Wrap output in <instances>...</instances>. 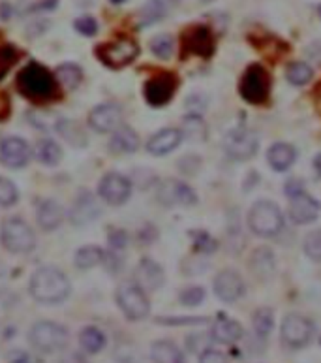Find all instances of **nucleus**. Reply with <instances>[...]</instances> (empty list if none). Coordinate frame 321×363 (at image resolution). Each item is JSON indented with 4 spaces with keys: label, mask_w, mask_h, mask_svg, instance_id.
<instances>
[{
    "label": "nucleus",
    "mask_w": 321,
    "mask_h": 363,
    "mask_svg": "<svg viewBox=\"0 0 321 363\" xmlns=\"http://www.w3.org/2000/svg\"><path fill=\"white\" fill-rule=\"evenodd\" d=\"M15 85L17 91L32 102H49L57 94V79L47 68L38 62H31L23 70H19Z\"/></svg>",
    "instance_id": "nucleus-1"
},
{
    "label": "nucleus",
    "mask_w": 321,
    "mask_h": 363,
    "mask_svg": "<svg viewBox=\"0 0 321 363\" xmlns=\"http://www.w3.org/2000/svg\"><path fill=\"white\" fill-rule=\"evenodd\" d=\"M70 294V280L57 267H42L31 278V296L45 305L64 301Z\"/></svg>",
    "instance_id": "nucleus-2"
},
{
    "label": "nucleus",
    "mask_w": 321,
    "mask_h": 363,
    "mask_svg": "<svg viewBox=\"0 0 321 363\" xmlns=\"http://www.w3.org/2000/svg\"><path fill=\"white\" fill-rule=\"evenodd\" d=\"M248 226L255 236L273 237L284 228V215L273 201H255L248 213Z\"/></svg>",
    "instance_id": "nucleus-3"
},
{
    "label": "nucleus",
    "mask_w": 321,
    "mask_h": 363,
    "mask_svg": "<svg viewBox=\"0 0 321 363\" xmlns=\"http://www.w3.org/2000/svg\"><path fill=\"white\" fill-rule=\"evenodd\" d=\"M0 239H2L4 248L13 255H24L36 245V236L31 226L27 225L23 218L17 217H10L2 222Z\"/></svg>",
    "instance_id": "nucleus-4"
},
{
    "label": "nucleus",
    "mask_w": 321,
    "mask_h": 363,
    "mask_svg": "<svg viewBox=\"0 0 321 363\" xmlns=\"http://www.w3.org/2000/svg\"><path fill=\"white\" fill-rule=\"evenodd\" d=\"M239 92L248 104L254 106L265 104L271 94V76L261 64H252L241 78Z\"/></svg>",
    "instance_id": "nucleus-5"
},
{
    "label": "nucleus",
    "mask_w": 321,
    "mask_h": 363,
    "mask_svg": "<svg viewBox=\"0 0 321 363\" xmlns=\"http://www.w3.org/2000/svg\"><path fill=\"white\" fill-rule=\"evenodd\" d=\"M32 346L40 352L51 354V352L62 350L68 345V329L55 322H36L29 335Z\"/></svg>",
    "instance_id": "nucleus-6"
},
{
    "label": "nucleus",
    "mask_w": 321,
    "mask_h": 363,
    "mask_svg": "<svg viewBox=\"0 0 321 363\" xmlns=\"http://www.w3.org/2000/svg\"><path fill=\"white\" fill-rule=\"evenodd\" d=\"M96 55L105 66L124 68L132 61H135V57L140 55V48L130 38H119L115 42L98 45Z\"/></svg>",
    "instance_id": "nucleus-7"
},
{
    "label": "nucleus",
    "mask_w": 321,
    "mask_h": 363,
    "mask_svg": "<svg viewBox=\"0 0 321 363\" xmlns=\"http://www.w3.org/2000/svg\"><path fill=\"white\" fill-rule=\"evenodd\" d=\"M117 305L121 307L128 320H143L151 311L145 290L137 285H122L117 290Z\"/></svg>",
    "instance_id": "nucleus-8"
},
{
    "label": "nucleus",
    "mask_w": 321,
    "mask_h": 363,
    "mask_svg": "<svg viewBox=\"0 0 321 363\" xmlns=\"http://www.w3.org/2000/svg\"><path fill=\"white\" fill-rule=\"evenodd\" d=\"M177 87H179V81H177L175 73H158L145 83V100L154 108H162L167 102H171Z\"/></svg>",
    "instance_id": "nucleus-9"
},
{
    "label": "nucleus",
    "mask_w": 321,
    "mask_h": 363,
    "mask_svg": "<svg viewBox=\"0 0 321 363\" xmlns=\"http://www.w3.org/2000/svg\"><path fill=\"white\" fill-rule=\"evenodd\" d=\"M225 152L235 160H248L257 152L260 147V139L257 134L246 128H237L233 132L225 136Z\"/></svg>",
    "instance_id": "nucleus-10"
},
{
    "label": "nucleus",
    "mask_w": 321,
    "mask_h": 363,
    "mask_svg": "<svg viewBox=\"0 0 321 363\" xmlns=\"http://www.w3.org/2000/svg\"><path fill=\"white\" fill-rule=\"evenodd\" d=\"M282 339L288 346L293 348H301V346L308 345L312 335H314V324L301 315H288L282 322L280 327Z\"/></svg>",
    "instance_id": "nucleus-11"
},
{
    "label": "nucleus",
    "mask_w": 321,
    "mask_h": 363,
    "mask_svg": "<svg viewBox=\"0 0 321 363\" xmlns=\"http://www.w3.org/2000/svg\"><path fill=\"white\" fill-rule=\"evenodd\" d=\"M100 196L110 206H122L132 196V183L121 173L111 171L107 176H103L100 181Z\"/></svg>",
    "instance_id": "nucleus-12"
},
{
    "label": "nucleus",
    "mask_w": 321,
    "mask_h": 363,
    "mask_svg": "<svg viewBox=\"0 0 321 363\" xmlns=\"http://www.w3.org/2000/svg\"><path fill=\"white\" fill-rule=\"evenodd\" d=\"M158 200L164 206H194L197 196L188 185L177 179H167L158 188Z\"/></svg>",
    "instance_id": "nucleus-13"
},
{
    "label": "nucleus",
    "mask_w": 321,
    "mask_h": 363,
    "mask_svg": "<svg viewBox=\"0 0 321 363\" xmlns=\"http://www.w3.org/2000/svg\"><path fill=\"white\" fill-rule=\"evenodd\" d=\"M182 48H184L186 53L209 59L214 53V38H212V32L207 27H203V24L192 27V29H188V31L182 34Z\"/></svg>",
    "instance_id": "nucleus-14"
},
{
    "label": "nucleus",
    "mask_w": 321,
    "mask_h": 363,
    "mask_svg": "<svg viewBox=\"0 0 321 363\" xmlns=\"http://www.w3.org/2000/svg\"><path fill=\"white\" fill-rule=\"evenodd\" d=\"M122 122V111L115 104H100L92 109L89 115V124L92 130L100 134L115 132L117 128L121 127Z\"/></svg>",
    "instance_id": "nucleus-15"
},
{
    "label": "nucleus",
    "mask_w": 321,
    "mask_h": 363,
    "mask_svg": "<svg viewBox=\"0 0 321 363\" xmlns=\"http://www.w3.org/2000/svg\"><path fill=\"white\" fill-rule=\"evenodd\" d=\"M320 201L314 200L306 192L291 196L290 217L295 225H310V222H314L315 218L320 217Z\"/></svg>",
    "instance_id": "nucleus-16"
},
{
    "label": "nucleus",
    "mask_w": 321,
    "mask_h": 363,
    "mask_svg": "<svg viewBox=\"0 0 321 363\" xmlns=\"http://www.w3.org/2000/svg\"><path fill=\"white\" fill-rule=\"evenodd\" d=\"M214 294L222 299V301H237L239 297L244 294V280L233 269H224L220 271L214 278Z\"/></svg>",
    "instance_id": "nucleus-17"
},
{
    "label": "nucleus",
    "mask_w": 321,
    "mask_h": 363,
    "mask_svg": "<svg viewBox=\"0 0 321 363\" xmlns=\"http://www.w3.org/2000/svg\"><path fill=\"white\" fill-rule=\"evenodd\" d=\"M31 158V147L21 138H8L0 145V160L8 168H23Z\"/></svg>",
    "instance_id": "nucleus-18"
},
{
    "label": "nucleus",
    "mask_w": 321,
    "mask_h": 363,
    "mask_svg": "<svg viewBox=\"0 0 321 363\" xmlns=\"http://www.w3.org/2000/svg\"><path fill=\"white\" fill-rule=\"evenodd\" d=\"M100 217V206H98L96 198L91 192H81L75 204L70 211V220L75 226H87L91 225L92 220Z\"/></svg>",
    "instance_id": "nucleus-19"
},
{
    "label": "nucleus",
    "mask_w": 321,
    "mask_h": 363,
    "mask_svg": "<svg viewBox=\"0 0 321 363\" xmlns=\"http://www.w3.org/2000/svg\"><path fill=\"white\" fill-rule=\"evenodd\" d=\"M181 130H177V128H164V130H160V132H156L149 139L147 149H149V152L154 155V157H164L167 152L175 151L177 147L181 145Z\"/></svg>",
    "instance_id": "nucleus-20"
},
{
    "label": "nucleus",
    "mask_w": 321,
    "mask_h": 363,
    "mask_svg": "<svg viewBox=\"0 0 321 363\" xmlns=\"http://www.w3.org/2000/svg\"><path fill=\"white\" fill-rule=\"evenodd\" d=\"M267 160L274 171H285L297 160V151L290 143H274L267 152Z\"/></svg>",
    "instance_id": "nucleus-21"
},
{
    "label": "nucleus",
    "mask_w": 321,
    "mask_h": 363,
    "mask_svg": "<svg viewBox=\"0 0 321 363\" xmlns=\"http://www.w3.org/2000/svg\"><path fill=\"white\" fill-rule=\"evenodd\" d=\"M64 209L55 200H45L38 207V225L45 232H53L61 226Z\"/></svg>",
    "instance_id": "nucleus-22"
},
{
    "label": "nucleus",
    "mask_w": 321,
    "mask_h": 363,
    "mask_svg": "<svg viewBox=\"0 0 321 363\" xmlns=\"http://www.w3.org/2000/svg\"><path fill=\"white\" fill-rule=\"evenodd\" d=\"M137 280L147 290H158L160 286L164 285V271L154 260L143 258L140 267H137Z\"/></svg>",
    "instance_id": "nucleus-23"
},
{
    "label": "nucleus",
    "mask_w": 321,
    "mask_h": 363,
    "mask_svg": "<svg viewBox=\"0 0 321 363\" xmlns=\"http://www.w3.org/2000/svg\"><path fill=\"white\" fill-rule=\"evenodd\" d=\"M212 339L218 341L222 345H233L243 337V327L241 324L231 318H218L212 326Z\"/></svg>",
    "instance_id": "nucleus-24"
},
{
    "label": "nucleus",
    "mask_w": 321,
    "mask_h": 363,
    "mask_svg": "<svg viewBox=\"0 0 321 363\" xmlns=\"http://www.w3.org/2000/svg\"><path fill=\"white\" fill-rule=\"evenodd\" d=\"M140 147V139L137 134L133 132L132 128L119 127L110 139V149L117 155H124V152H133Z\"/></svg>",
    "instance_id": "nucleus-25"
},
{
    "label": "nucleus",
    "mask_w": 321,
    "mask_h": 363,
    "mask_svg": "<svg viewBox=\"0 0 321 363\" xmlns=\"http://www.w3.org/2000/svg\"><path fill=\"white\" fill-rule=\"evenodd\" d=\"M151 356L154 363H184L182 352L171 341H156L151 348Z\"/></svg>",
    "instance_id": "nucleus-26"
},
{
    "label": "nucleus",
    "mask_w": 321,
    "mask_h": 363,
    "mask_svg": "<svg viewBox=\"0 0 321 363\" xmlns=\"http://www.w3.org/2000/svg\"><path fill=\"white\" fill-rule=\"evenodd\" d=\"M57 83L61 87H64L66 91H73L81 85V79H83V72L77 64H72V62H66L62 66L57 68Z\"/></svg>",
    "instance_id": "nucleus-27"
},
{
    "label": "nucleus",
    "mask_w": 321,
    "mask_h": 363,
    "mask_svg": "<svg viewBox=\"0 0 321 363\" xmlns=\"http://www.w3.org/2000/svg\"><path fill=\"white\" fill-rule=\"evenodd\" d=\"M252 271L257 277H267L274 271V256L269 248H257L252 255V262H250Z\"/></svg>",
    "instance_id": "nucleus-28"
},
{
    "label": "nucleus",
    "mask_w": 321,
    "mask_h": 363,
    "mask_svg": "<svg viewBox=\"0 0 321 363\" xmlns=\"http://www.w3.org/2000/svg\"><path fill=\"white\" fill-rule=\"evenodd\" d=\"M79 345L83 346L87 352H91V354H98L105 346V335L98 327L89 326L79 335Z\"/></svg>",
    "instance_id": "nucleus-29"
},
{
    "label": "nucleus",
    "mask_w": 321,
    "mask_h": 363,
    "mask_svg": "<svg viewBox=\"0 0 321 363\" xmlns=\"http://www.w3.org/2000/svg\"><path fill=\"white\" fill-rule=\"evenodd\" d=\"M62 151L57 141L53 139H42L36 147V158L42 164H47V166H55V164L61 162Z\"/></svg>",
    "instance_id": "nucleus-30"
},
{
    "label": "nucleus",
    "mask_w": 321,
    "mask_h": 363,
    "mask_svg": "<svg viewBox=\"0 0 321 363\" xmlns=\"http://www.w3.org/2000/svg\"><path fill=\"white\" fill-rule=\"evenodd\" d=\"M103 250L98 247H83L75 252V266L79 269H91L103 262Z\"/></svg>",
    "instance_id": "nucleus-31"
},
{
    "label": "nucleus",
    "mask_w": 321,
    "mask_h": 363,
    "mask_svg": "<svg viewBox=\"0 0 321 363\" xmlns=\"http://www.w3.org/2000/svg\"><path fill=\"white\" fill-rule=\"evenodd\" d=\"M167 13V8H165L164 0H149L145 6L141 8L140 12V23L141 27H147V24H152L160 21Z\"/></svg>",
    "instance_id": "nucleus-32"
},
{
    "label": "nucleus",
    "mask_w": 321,
    "mask_h": 363,
    "mask_svg": "<svg viewBox=\"0 0 321 363\" xmlns=\"http://www.w3.org/2000/svg\"><path fill=\"white\" fill-rule=\"evenodd\" d=\"M57 130H59V132L62 134V138L66 139L68 143H72V145L83 147L87 143L85 132L77 127V122L62 119V121H59V127H57Z\"/></svg>",
    "instance_id": "nucleus-33"
},
{
    "label": "nucleus",
    "mask_w": 321,
    "mask_h": 363,
    "mask_svg": "<svg viewBox=\"0 0 321 363\" xmlns=\"http://www.w3.org/2000/svg\"><path fill=\"white\" fill-rule=\"evenodd\" d=\"M285 78L291 85H306L310 79H312V68L304 62H291L288 70H285Z\"/></svg>",
    "instance_id": "nucleus-34"
},
{
    "label": "nucleus",
    "mask_w": 321,
    "mask_h": 363,
    "mask_svg": "<svg viewBox=\"0 0 321 363\" xmlns=\"http://www.w3.org/2000/svg\"><path fill=\"white\" fill-rule=\"evenodd\" d=\"M151 49L152 53L156 55L158 59H164L167 61L171 55H173V49H175V42L170 34H160V36L152 38L151 40Z\"/></svg>",
    "instance_id": "nucleus-35"
},
{
    "label": "nucleus",
    "mask_w": 321,
    "mask_h": 363,
    "mask_svg": "<svg viewBox=\"0 0 321 363\" xmlns=\"http://www.w3.org/2000/svg\"><path fill=\"white\" fill-rule=\"evenodd\" d=\"M274 316L271 309H260L254 315V329L260 337H267L269 333L273 332Z\"/></svg>",
    "instance_id": "nucleus-36"
},
{
    "label": "nucleus",
    "mask_w": 321,
    "mask_h": 363,
    "mask_svg": "<svg viewBox=\"0 0 321 363\" xmlns=\"http://www.w3.org/2000/svg\"><path fill=\"white\" fill-rule=\"evenodd\" d=\"M19 53L17 48H13V45H0V79L4 78L15 62L19 61Z\"/></svg>",
    "instance_id": "nucleus-37"
},
{
    "label": "nucleus",
    "mask_w": 321,
    "mask_h": 363,
    "mask_svg": "<svg viewBox=\"0 0 321 363\" xmlns=\"http://www.w3.org/2000/svg\"><path fill=\"white\" fill-rule=\"evenodd\" d=\"M182 136H188L190 139H205V122L201 121V117H186L184 119V127H182Z\"/></svg>",
    "instance_id": "nucleus-38"
},
{
    "label": "nucleus",
    "mask_w": 321,
    "mask_h": 363,
    "mask_svg": "<svg viewBox=\"0 0 321 363\" xmlns=\"http://www.w3.org/2000/svg\"><path fill=\"white\" fill-rule=\"evenodd\" d=\"M19 198V192L15 185L6 177H0V206L10 207L13 206Z\"/></svg>",
    "instance_id": "nucleus-39"
},
{
    "label": "nucleus",
    "mask_w": 321,
    "mask_h": 363,
    "mask_svg": "<svg viewBox=\"0 0 321 363\" xmlns=\"http://www.w3.org/2000/svg\"><path fill=\"white\" fill-rule=\"evenodd\" d=\"M304 252L312 260H321V230L310 232L308 236L304 237Z\"/></svg>",
    "instance_id": "nucleus-40"
},
{
    "label": "nucleus",
    "mask_w": 321,
    "mask_h": 363,
    "mask_svg": "<svg viewBox=\"0 0 321 363\" xmlns=\"http://www.w3.org/2000/svg\"><path fill=\"white\" fill-rule=\"evenodd\" d=\"M181 301L182 305H188V307H195L200 305L203 299H205V290L201 286H192V288H186V290L181 292Z\"/></svg>",
    "instance_id": "nucleus-41"
},
{
    "label": "nucleus",
    "mask_w": 321,
    "mask_h": 363,
    "mask_svg": "<svg viewBox=\"0 0 321 363\" xmlns=\"http://www.w3.org/2000/svg\"><path fill=\"white\" fill-rule=\"evenodd\" d=\"M73 27H75V31L81 32L83 36H94L98 32V23L92 17H79L77 21L73 23Z\"/></svg>",
    "instance_id": "nucleus-42"
},
{
    "label": "nucleus",
    "mask_w": 321,
    "mask_h": 363,
    "mask_svg": "<svg viewBox=\"0 0 321 363\" xmlns=\"http://www.w3.org/2000/svg\"><path fill=\"white\" fill-rule=\"evenodd\" d=\"M195 248L203 250V252H211V250L216 248V243H214V239L207 236V234H197L195 236Z\"/></svg>",
    "instance_id": "nucleus-43"
},
{
    "label": "nucleus",
    "mask_w": 321,
    "mask_h": 363,
    "mask_svg": "<svg viewBox=\"0 0 321 363\" xmlns=\"http://www.w3.org/2000/svg\"><path fill=\"white\" fill-rule=\"evenodd\" d=\"M200 363H227L225 356L218 350H205L201 354Z\"/></svg>",
    "instance_id": "nucleus-44"
},
{
    "label": "nucleus",
    "mask_w": 321,
    "mask_h": 363,
    "mask_svg": "<svg viewBox=\"0 0 321 363\" xmlns=\"http://www.w3.org/2000/svg\"><path fill=\"white\" fill-rule=\"evenodd\" d=\"M110 243H111V247L115 248V250H119V248H124L126 247V234L121 230L111 232Z\"/></svg>",
    "instance_id": "nucleus-45"
},
{
    "label": "nucleus",
    "mask_w": 321,
    "mask_h": 363,
    "mask_svg": "<svg viewBox=\"0 0 321 363\" xmlns=\"http://www.w3.org/2000/svg\"><path fill=\"white\" fill-rule=\"evenodd\" d=\"M10 363H42V362L36 360V357L29 356V354H24V352H19V354H15V356L10 360Z\"/></svg>",
    "instance_id": "nucleus-46"
},
{
    "label": "nucleus",
    "mask_w": 321,
    "mask_h": 363,
    "mask_svg": "<svg viewBox=\"0 0 321 363\" xmlns=\"http://www.w3.org/2000/svg\"><path fill=\"white\" fill-rule=\"evenodd\" d=\"M8 113H10V100L4 92H0V121L6 119Z\"/></svg>",
    "instance_id": "nucleus-47"
},
{
    "label": "nucleus",
    "mask_w": 321,
    "mask_h": 363,
    "mask_svg": "<svg viewBox=\"0 0 321 363\" xmlns=\"http://www.w3.org/2000/svg\"><path fill=\"white\" fill-rule=\"evenodd\" d=\"M285 192H288V196H295V194H301L304 192L303 185H301V181H290L288 183V188H285Z\"/></svg>",
    "instance_id": "nucleus-48"
},
{
    "label": "nucleus",
    "mask_w": 321,
    "mask_h": 363,
    "mask_svg": "<svg viewBox=\"0 0 321 363\" xmlns=\"http://www.w3.org/2000/svg\"><path fill=\"white\" fill-rule=\"evenodd\" d=\"M62 363H87L83 357L79 356V354H70V356H66L64 360H62Z\"/></svg>",
    "instance_id": "nucleus-49"
},
{
    "label": "nucleus",
    "mask_w": 321,
    "mask_h": 363,
    "mask_svg": "<svg viewBox=\"0 0 321 363\" xmlns=\"http://www.w3.org/2000/svg\"><path fill=\"white\" fill-rule=\"evenodd\" d=\"M57 6V0H45V2H40L38 6L32 8V12H36V10H43V8H55Z\"/></svg>",
    "instance_id": "nucleus-50"
},
{
    "label": "nucleus",
    "mask_w": 321,
    "mask_h": 363,
    "mask_svg": "<svg viewBox=\"0 0 321 363\" xmlns=\"http://www.w3.org/2000/svg\"><path fill=\"white\" fill-rule=\"evenodd\" d=\"M113 4H121V2H124V0H111Z\"/></svg>",
    "instance_id": "nucleus-51"
}]
</instances>
